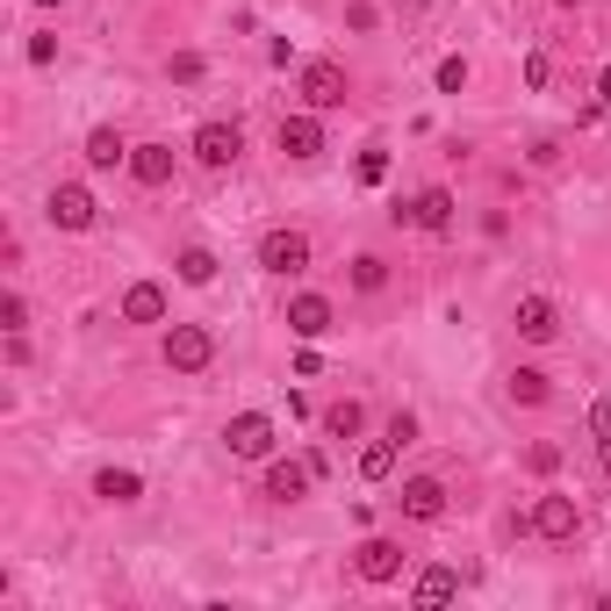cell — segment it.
Segmentation results:
<instances>
[{
	"instance_id": "6da1fadb",
	"label": "cell",
	"mask_w": 611,
	"mask_h": 611,
	"mask_svg": "<svg viewBox=\"0 0 611 611\" xmlns=\"http://www.w3.org/2000/svg\"><path fill=\"white\" fill-rule=\"evenodd\" d=\"M209 360H217V339H209L202 324H173L166 331V367H173V374H202Z\"/></svg>"
},
{
	"instance_id": "7a4b0ae2",
	"label": "cell",
	"mask_w": 611,
	"mask_h": 611,
	"mask_svg": "<svg viewBox=\"0 0 611 611\" xmlns=\"http://www.w3.org/2000/svg\"><path fill=\"white\" fill-rule=\"evenodd\" d=\"M188 151H194V166L223 173V166H238V151H244V130H238V122H202Z\"/></svg>"
},
{
	"instance_id": "3957f363",
	"label": "cell",
	"mask_w": 611,
	"mask_h": 611,
	"mask_svg": "<svg viewBox=\"0 0 611 611\" xmlns=\"http://www.w3.org/2000/svg\"><path fill=\"white\" fill-rule=\"evenodd\" d=\"M43 217H51L58 231H94V217H101V209H94V194H87L80 180H58V188H51V202H43Z\"/></svg>"
},
{
	"instance_id": "277c9868",
	"label": "cell",
	"mask_w": 611,
	"mask_h": 611,
	"mask_svg": "<svg viewBox=\"0 0 611 611\" xmlns=\"http://www.w3.org/2000/svg\"><path fill=\"white\" fill-rule=\"evenodd\" d=\"M525 525L540 532L547 547H569V540H575V525H583V511H575V497H540Z\"/></svg>"
},
{
	"instance_id": "5b68a950",
	"label": "cell",
	"mask_w": 611,
	"mask_h": 611,
	"mask_svg": "<svg viewBox=\"0 0 611 611\" xmlns=\"http://www.w3.org/2000/svg\"><path fill=\"white\" fill-rule=\"evenodd\" d=\"M223 447H231L238 461H267V453H273V418L244 410V418H231V424H223Z\"/></svg>"
},
{
	"instance_id": "8992f818",
	"label": "cell",
	"mask_w": 611,
	"mask_h": 611,
	"mask_svg": "<svg viewBox=\"0 0 611 611\" xmlns=\"http://www.w3.org/2000/svg\"><path fill=\"white\" fill-rule=\"evenodd\" d=\"M259 267L267 273H310V238L302 231H267L259 238Z\"/></svg>"
},
{
	"instance_id": "52a82bcc",
	"label": "cell",
	"mask_w": 611,
	"mask_h": 611,
	"mask_svg": "<svg viewBox=\"0 0 611 611\" xmlns=\"http://www.w3.org/2000/svg\"><path fill=\"white\" fill-rule=\"evenodd\" d=\"M345 94H353V87H345V72L331 66V58H310V66H302V101H310V109H345Z\"/></svg>"
},
{
	"instance_id": "ba28073f",
	"label": "cell",
	"mask_w": 611,
	"mask_h": 611,
	"mask_svg": "<svg viewBox=\"0 0 611 611\" xmlns=\"http://www.w3.org/2000/svg\"><path fill=\"white\" fill-rule=\"evenodd\" d=\"M511 324H518V339H525V345H547V339H561V310H554L547 296H518Z\"/></svg>"
},
{
	"instance_id": "9c48e42d",
	"label": "cell",
	"mask_w": 611,
	"mask_h": 611,
	"mask_svg": "<svg viewBox=\"0 0 611 611\" xmlns=\"http://www.w3.org/2000/svg\"><path fill=\"white\" fill-rule=\"evenodd\" d=\"M273 144H281L288 159H317V151H324V122L317 116H281L273 122Z\"/></svg>"
},
{
	"instance_id": "30bf717a",
	"label": "cell",
	"mask_w": 611,
	"mask_h": 611,
	"mask_svg": "<svg viewBox=\"0 0 611 611\" xmlns=\"http://www.w3.org/2000/svg\"><path fill=\"white\" fill-rule=\"evenodd\" d=\"M403 569H410V554L395 540H367L360 547V583H403Z\"/></svg>"
},
{
	"instance_id": "8fae6325",
	"label": "cell",
	"mask_w": 611,
	"mask_h": 611,
	"mask_svg": "<svg viewBox=\"0 0 611 611\" xmlns=\"http://www.w3.org/2000/svg\"><path fill=\"white\" fill-rule=\"evenodd\" d=\"M395 503H403V518H424V525H432V518H447V482L439 475H410Z\"/></svg>"
},
{
	"instance_id": "7c38bea8",
	"label": "cell",
	"mask_w": 611,
	"mask_h": 611,
	"mask_svg": "<svg viewBox=\"0 0 611 611\" xmlns=\"http://www.w3.org/2000/svg\"><path fill=\"white\" fill-rule=\"evenodd\" d=\"M122 324H166V288L159 281H130L122 288Z\"/></svg>"
},
{
	"instance_id": "4fadbf2b",
	"label": "cell",
	"mask_w": 611,
	"mask_h": 611,
	"mask_svg": "<svg viewBox=\"0 0 611 611\" xmlns=\"http://www.w3.org/2000/svg\"><path fill=\"white\" fill-rule=\"evenodd\" d=\"M331 317H339V310H331V296H296V302H288V331H296V339H324Z\"/></svg>"
},
{
	"instance_id": "5bb4252c",
	"label": "cell",
	"mask_w": 611,
	"mask_h": 611,
	"mask_svg": "<svg viewBox=\"0 0 611 611\" xmlns=\"http://www.w3.org/2000/svg\"><path fill=\"white\" fill-rule=\"evenodd\" d=\"M310 482H317L310 461H273V468H267V497H273V503H296Z\"/></svg>"
},
{
	"instance_id": "9a60e30c",
	"label": "cell",
	"mask_w": 611,
	"mask_h": 611,
	"mask_svg": "<svg viewBox=\"0 0 611 611\" xmlns=\"http://www.w3.org/2000/svg\"><path fill=\"white\" fill-rule=\"evenodd\" d=\"M130 173H137V188H166V180H173V144H137Z\"/></svg>"
},
{
	"instance_id": "2e32d148",
	"label": "cell",
	"mask_w": 611,
	"mask_h": 611,
	"mask_svg": "<svg viewBox=\"0 0 611 611\" xmlns=\"http://www.w3.org/2000/svg\"><path fill=\"white\" fill-rule=\"evenodd\" d=\"M137 144H122V130H87V166L94 173H116V166H130Z\"/></svg>"
},
{
	"instance_id": "e0dca14e",
	"label": "cell",
	"mask_w": 611,
	"mask_h": 611,
	"mask_svg": "<svg viewBox=\"0 0 611 611\" xmlns=\"http://www.w3.org/2000/svg\"><path fill=\"white\" fill-rule=\"evenodd\" d=\"M410 217H418L424 231H453V188H424L418 202H410Z\"/></svg>"
},
{
	"instance_id": "ac0fdd59",
	"label": "cell",
	"mask_w": 611,
	"mask_h": 611,
	"mask_svg": "<svg viewBox=\"0 0 611 611\" xmlns=\"http://www.w3.org/2000/svg\"><path fill=\"white\" fill-rule=\"evenodd\" d=\"M94 497H101V503H137V497H144V482H137L130 468H101V475H94Z\"/></svg>"
},
{
	"instance_id": "d6986e66",
	"label": "cell",
	"mask_w": 611,
	"mask_h": 611,
	"mask_svg": "<svg viewBox=\"0 0 611 611\" xmlns=\"http://www.w3.org/2000/svg\"><path fill=\"white\" fill-rule=\"evenodd\" d=\"M547 395H554V374H547V367H518L511 374V403H547Z\"/></svg>"
},
{
	"instance_id": "ffe728a7",
	"label": "cell",
	"mask_w": 611,
	"mask_h": 611,
	"mask_svg": "<svg viewBox=\"0 0 611 611\" xmlns=\"http://www.w3.org/2000/svg\"><path fill=\"white\" fill-rule=\"evenodd\" d=\"M453 590H461V575H453V569H424L418 583H410V598H418V604H447Z\"/></svg>"
},
{
	"instance_id": "44dd1931",
	"label": "cell",
	"mask_w": 611,
	"mask_h": 611,
	"mask_svg": "<svg viewBox=\"0 0 611 611\" xmlns=\"http://www.w3.org/2000/svg\"><path fill=\"white\" fill-rule=\"evenodd\" d=\"M180 281L209 288V281H217V252H209V244H188V252H180Z\"/></svg>"
},
{
	"instance_id": "7402d4cb",
	"label": "cell",
	"mask_w": 611,
	"mask_h": 611,
	"mask_svg": "<svg viewBox=\"0 0 611 611\" xmlns=\"http://www.w3.org/2000/svg\"><path fill=\"white\" fill-rule=\"evenodd\" d=\"M389 475H395V439H374L360 453V482H389Z\"/></svg>"
},
{
	"instance_id": "603a6c76",
	"label": "cell",
	"mask_w": 611,
	"mask_h": 611,
	"mask_svg": "<svg viewBox=\"0 0 611 611\" xmlns=\"http://www.w3.org/2000/svg\"><path fill=\"white\" fill-rule=\"evenodd\" d=\"M353 288H360V296H381V288H389V259H381V252H360V259H353Z\"/></svg>"
},
{
	"instance_id": "cb8c5ba5",
	"label": "cell",
	"mask_w": 611,
	"mask_h": 611,
	"mask_svg": "<svg viewBox=\"0 0 611 611\" xmlns=\"http://www.w3.org/2000/svg\"><path fill=\"white\" fill-rule=\"evenodd\" d=\"M360 424H367V410L353 403V395H345V403H331V410H324V432H331V439H353Z\"/></svg>"
},
{
	"instance_id": "d4e9b609",
	"label": "cell",
	"mask_w": 611,
	"mask_h": 611,
	"mask_svg": "<svg viewBox=\"0 0 611 611\" xmlns=\"http://www.w3.org/2000/svg\"><path fill=\"white\" fill-rule=\"evenodd\" d=\"M353 180H360V188H381V180H389V151H381V144H367L360 159H353Z\"/></svg>"
},
{
	"instance_id": "484cf974",
	"label": "cell",
	"mask_w": 611,
	"mask_h": 611,
	"mask_svg": "<svg viewBox=\"0 0 611 611\" xmlns=\"http://www.w3.org/2000/svg\"><path fill=\"white\" fill-rule=\"evenodd\" d=\"M590 439H598V461L611 468V403H598V410H590Z\"/></svg>"
},
{
	"instance_id": "4316f807",
	"label": "cell",
	"mask_w": 611,
	"mask_h": 611,
	"mask_svg": "<svg viewBox=\"0 0 611 611\" xmlns=\"http://www.w3.org/2000/svg\"><path fill=\"white\" fill-rule=\"evenodd\" d=\"M468 87V58H439V94H461Z\"/></svg>"
},
{
	"instance_id": "83f0119b",
	"label": "cell",
	"mask_w": 611,
	"mask_h": 611,
	"mask_svg": "<svg viewBox=\"0 0 611 611\" xmlns=\"http://www.w3.org/2000/svg\"><path fill=\"white\" fill-rule=\"evenodd\" d=\"M29 66H58V37H29Z\"/></svg>"
},
{
	"instance_id": "f1b7e54d",
	"label": "cell",
	"mask_w": 611,
	"mask_h": 611,
	"mask_svg": "<svg viewBox=\"0 0 611 611\" xmlns=\"http://www.w3.org/2000/svg\"><path fill=\"white\" fill-rule=\"evenodd\" d=\"M0 324L22 331V324H29V302H22V296H8V302H0Z\"/></svg>"
},
{
	"instance_id": "f546056e",
	"label": "cell",
	"mask_w": 611,
	"mask_h": 611,
	"mask_svg": "<svg viewBox=\"0 0 611 611\" xmlns=\"http://www.w3.org/2000/svg\"><path fill=\"white\" fill-rule=\"evenodd\" d=\"M389 439H395V447H410V439H418V418H410V410H395V418H389Z\"/></svg>"
},
{
	"instance_id": "4dcf8cb0",
	"label": "cell",
	"mask_w": 611,
	"mask_h": 611,
	"mask_svg": "<svg viewBox=\"0 0 611 611\" xmlns=\"http://www.w3.org/2000/svg\"><path fill=\"white\" fill-rule=\"evenodd\" d=\"M598 101H611V66H604V72H598Z\"/></svg>"
},
{
	"instance_id": "1f68e13d",
	"label": "cell",
	"mask_w": 611,
	"mask_h": 611,
	"mask_svg": "<svg viewBox=\"0 0 611 611\" xmlns=\"http://www.w3.org/2000/svg\"><path fill=\"white\" fill-rule=\"evenodd\" d=\"M561 8H583V0H561Z\"/></svg>"
}]
</instances>
